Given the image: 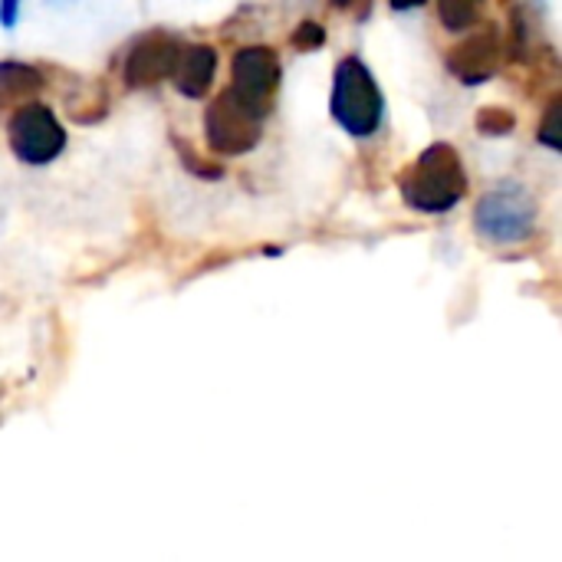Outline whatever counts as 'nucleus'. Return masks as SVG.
I'll return each instance as SVG.
<instances>
[{"label": "nucleus", "instance_id": "9b49d317", "mask_svg": "<svg viewBox=\"0 0 562 562\" xmlns=\"http://www.w3.org/2000/svg\"><path fill=\"white\" fill-rule=\"evenodd\" d=\"M517 128V119L507 109H481L477 112V132L481 135H510Z\"/></svg>", "mask_w": 562, "mask_h": 562}, {"label": "nucleus", "instance_id": "f8f14e48", "mask_svg": "<svg viewBox=\"0 0 562 562\" xmlns=\"http://www.w3.org/2000/svg\"><path fill=\"white\" fill-rule=\"evenodd\" d=\"M438 16H441V23L448 30H468L477 20V7L474 3H451V0H445V3H438Z\"/></svg>", "mask_w": 562, "mask_h": 562}, {"label": "nucleus", "instance_id": "20e7f679", "mask_svg": "<svg viewBox=\"0 0 562 562\" xmlns=\"http://www.w3.org/2000/svg\"><path fill=\"white\" fill-rule=\"evenodd\" d=\"M7 142L23 165H49L66 148V132L49 105L26 102L10 115Z\"/></svg>", "mask_w": 562, "mask_h": 562}, {"label": "nucleus", "instance_id": "ddd939ff", "mask_svg": "<svg viewBox=\"0 0 562 562\" xmlns=\"http://www.w3.org/2000/svg\"><path fill=\"white\" fill-rule=\"evenodd\" d=\"M557 119H560V99H553V102H550V109H547V119H543V125H540V132H537V138H540L547 148H560Z\"/></svg>", "mask_w": 562, "mask_h": 562}, {"label": "nucleus", "instance_id": "4468645a", "mask_svg": "<svg viewBox=\"0 0 562 562\" xmlns=\"http://www.w3.org/2000/svg\"><path fill=\"white\" fill-rule=\"evenodd\" d=\"M175 148L181 151V161H184L188 171H194V175H201V178H221V175H224V168H211V165L198 161V155H191L188 145H184L181 138H175Z\"/></svg>", "mask_w": 562, "mask_h": 562}, {"label": "nucleus", "instance_id": "7ed1b4c3", "mask_svg": "<svg viewBox=\"0 0 562 562\" xmlns=\"http://www.w3.org/2000/svg\"><path fill=\"white\" fill-rule=\"evenodd\" d=\"M537 214H540V207H537L533 194L527 188H520L517 181H504L477 201L474 224H477L481 237L491 244H520L533 234Z\"/></svg>", "mask_w": 562, "mask_h": 562}, {"label": "nucleus", "instance_id": "39448f33", "mask_svg": "<svg viewBox=\"0 0 562 562\" xmlns=\"http://www.w3.org/2000/svg\"><path fill=\"white\" fill-rule=\"evenodd\" d=\"M280 86V59L270 46H244L231 63V92L244 102L260 122L273 109V95Z\"/></svg>", "mask_w": 562, "mask_h": 562}, {"label": "nucleus", "instance_id": "f03ea898", "mask_svg": "<svg viewBox=\"0 0 562 562\" xmlns=\"http://www.w3.org/2000/svg\"><path fill=\"white\" fill-rule=\"evenodd\" d=\"M382 89L375 86V76L359 56L339 59L333 72V99L329 112L333 119L352 135V138H369L382 125Z\"/></svg>", "mask_w": 562, "mask_h": 562}, {"label": "nucleus", "instance_id": "423d86ee", "mask_svg": "<svg viewBox=\"0 0 562 562\" xmlns=\"http://www.w3.org/2000/svg\"><path fill=\"white\" fill-rule=\"evenodd\" d=\"M204 132L214 155H247L260 142V119L224 89L204 112Z\"/></svg>", "mask_w": 562, "mask_h": 562}, {"label": "nucleus", "instance_id": "0eeeda50", "mask_svg": "<svg viewBox=\"0 0 562 562\" xmlns=\"http://www.w3.org/2000/svg\"><path fill=\"white\" fill-rule=\"evenodd\" d=\"M178 53H181V43L168 33H148L142 36L128 59H125V86L128 89H148V86H158L161 79H168L175 72V63H178Z\"/></svg>", "mask_w": 562, "mask_h": 562}, {"label": "nucleus", "instance_id": "6e6552de", "mask_svg": "<svg viewBox=\"0 0 562 562\" xmlns=\"http://www.w3.org/2000/svg\"><path fill=\"white\" fill-rule=\"evenodd\" d=\"M501 36L497 30H484V33H474L468 36L464 43H458L451 53H448V69L454 79H461L464 86H481L487 82L497 66H501Z\"/></svg>", "mask_w": 562, "mask_h": 562}, {"label": "nucleus", "instance_id": "dca6fc26", "mask_svg": "<svg viewBox=\"0 0 562 562\" xmlns=\"http://www.w3.org/2000/svg\"><path fill=\"white\" fill-rule=\"evenodd\" d=\"M13 16H16V7H13V3H3V7H0V20L10 26V23H13Z\"/></svg>", "mask_w": 562, "mask_h": 562}, {"label": "nucleus", "instance_id": "f257e3e1", "mask_svg": "<svg viewBox=\"0 0 562 562\" xmlns=\"http://www.w3.org/2000/svg\"><path fill=\"white\" fill-rule=\"evenodd\" d=\"M398 184L408 207L422 214H445L464 201L468 171L461 165V155L448 142H435L418 155L408 171H402Z\"/></svg>", "mask_w": 562, "mask_h": 562}, {"label": "nucleus", "instance_id": "2eb2a0df", "mask_svg": "<svg viewBox=\"0 0 562 562\" xmlns=\"http://www.w3.org/2000/svg\"><path fill=\"white\" fill-rule=\"evenodd\" d=\"M323 40H326V30H323L319 23H313V20L300 23V30L293 33V43H296L300 49H313V46H319Z\"/></svg>", "mask_w": 562, "mask_h": 562}, {"label": "nucleus", "instance_id": "9d476101", "mask_svg": "<svg viewBox=\"0 0 562 562\" xmlns=\"http://www.w3.org/2000/svg\"><path fill=\"white\" fill-rule=\"evenodd\" d=\"M43 86V76L33 66L23 63H0V102L3 99H16V95H30Z\"/></svg>", "mask_w": 562, "mask_h": 562}, {"label": "nucleus", "instance_id": "1a4fd4ad", "mask_svg": "<svg viewBox=\"0 0 562 562\" xmlns=\"http://www.w3.org/2000/svg\"><path fill=\"white\" fill-rule=\"evenodd\" d=\"M214 69H217V49L207 43H194V46H181L171 82L181 95L188 99H201L211 82H214Z\"/></svg>", "mask_w": 562, "mask_h": 562}]
</instances>
